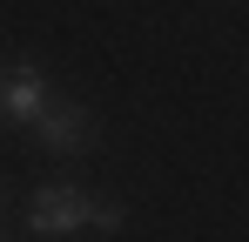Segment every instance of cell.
Here are the masks:
<instances>
[{
  "label": "cell",
  "mask_w": 249,
  "mask_h": 242,
  "mask_svg": "<svg viewBox=\"0 0 249 242\" xmlns=\"http://www.w3.org/2000/svg\"><path fill=\"white\" fill-rule=\"evenodd\" d=\"M34 141H41L47 155H88L101 141V121L81 101H47V115L34 121Z\"/></svg>",
  "instance_id": "cell-1"
},
{
  "label": "cell",
  "mask_w": 249,
  "mask_h": 242,
  "mask_svg": "<svg viewBox=\"0 0 249 242\" xmlns=\"http://www.w3.org/2000/svg\"><path fill=\"white\" fill-rule=\"evenodd\" d=\"M27 229H34L41 242H61V236H74V229H88V189H74V182L34 189V202H27Z\"/></svg>",
  "instance_id": "cell-2"
},
{
  "label": "cell",
  "mask_w": 249,
  "mask_h": 242,
  "mask_svg": "<svg viewBox=\"0 0 249 242\" xmlns=\"http://www.w3.org/2000/svg\"><path fill=\"white\" fill-rule=\"evenodd\" d=\"M47 101H54V87L34 61H14L7 68V101H0V121H14V128H34L47 115Z\"/></svg>",
  "instance_id": "cell-3"
},
{
  "label": "cell",
  "mask_w": 249,
  "mask_h": 242,
  "mask_svg": "<svg viewBox=\"0 0 249 242\" xmlns=\"http://www.w3.org/2000/svg\"><path fill=\"white\" fill-rule=\"evenodd\" d=\"M122 222H128V208L115 195H88V229L94 236H122Z\"/></svg>",
  "instance_id": "cell-4"
},
{
  "label": "cell",
  "mask_w": 249,
  "mask_h": 242,
  "mask_svg": "<svg viewBox=\"0 0 249 242\" xmlns=\"http://www.w3.org/2000/svg\"><path fill=\"white\" fill-rule=\"evenodd\" d=\"M0 101H7V68H0Z\"/></svg>",
  "instance_id": "cell-5"
},
{
  "label": "cell",
  "mask_w": 249,
  "mask_h": 242,
  "mask_svg": "<svg viewBox=\"0 0 249 242\" xmlns=\"http://www.w3.org/2000/svg\"><path fill=\"white\" fill-rule=\"evenodd\" d=\"M0 242H7V229H0Z\"/></svg>",
  "instance_id": "cell-6"
}]
</instances>
